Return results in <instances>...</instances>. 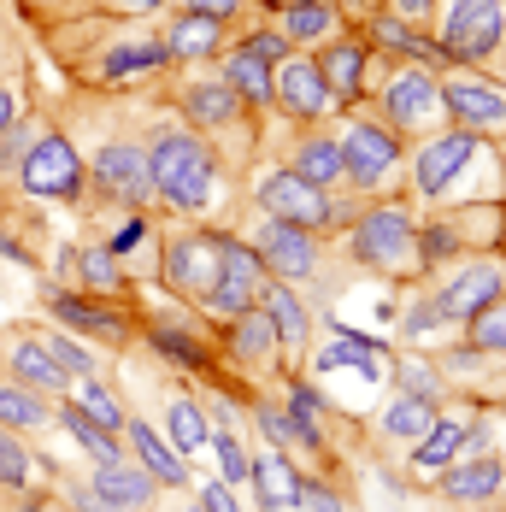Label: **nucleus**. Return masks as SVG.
<instances>
[{
	"label": "nucleus",
	"instance_id": "f257e3e1",
	"mask_svg": "<svg viewBox=\"0 0 506 512\" xmlns=\"http://www.w3.org/2000/svg\"><path fill=\"white\" fill-rule=\"evenodd\" d=\"M24 189L30 195H42V201H71L77 189H83V159L71 142H59V136H42L30 154H24Z\"/></svg>",
	"mask_w": 506,
	"mask_h": 512
},
{
	"label": "nucleus",
	"instance_id": "f03ea898",
	"mask_svg": "<svg viewBox=\"0 0 506 512\" xmlns=\"http://www.w3.org/2000/svg\"><path fill=\"white\" fill-rule=\"evenodd\" d=\"M501 48V0H454L448 30H442V53L448 59H483Z\"/></svg>",
	"mask_w": 506,
	"mask_h": 512
},
{
	"label": "nucleus",
	"instance_id": "7ed1b4c3",
	"mask_svg": "<svg viewBox=\"0 0 506 512\" xmlns=\"http://www.w3.org/2000/svg\"><path fill=\"white\" fill-rule=\"evenodd\" d=\"M218 254H224V236H177L165 248V283L177 295H206L218 277Z\"/></svg>",
	"mask_w": 506,
	"mask_h": 512
},
{
	"label": "nucleus",
	"instance_id": "20e7f679",
	"mask_svg": "<svg viewBox=\"0 0 506 512\" xmlns=\"http://www.w3.org/2000/svg\"><path fill=\"white\" fill-rule=\"evenodd\" d=\"M259 201L271 206V218H283V224H324L330 218V201H324V189L318 183H306L301 171H277V177H265V189H259Z\"/></svg>",
	"mask_w": 506,
	"mask_h": 512
},
{
	"label": "nucleus",
	"instance_id": "39448f33",
	"mask_svg": "<svg viewBox=\"0 0 506 512\" xmlns=\"http://www.w3.org/2000/svg\"><path fill=\"white\" fill-rule=\"evenodd\" d=\"M253 295H259V254L224 236V254H218V277H212L206 301H212L218 312H230V318H236L242 307H253Z\"/></svg>",
	"mask_w": 506,
	"mask_h": 512
},
{
	"label": "nucleus",
	"instance_id": "423d86ee",
	"mask_svg": "<svg viewBox=\"0 0 506 512\" xmlns=\"http://www.w3.org/2000/svg\"><path fill=\"white\" fill-rule=\"evenodd\" d=\"M395 159H401V142L389 130H377V124H354L348 142H342V171L354 177L359 189H377Z\"/></svg>",
	"mask_w": 506,
	"mask_h": 512
},
{
	"label": "nucleus",
	"instance_id": "0eeeda50",
	"mask_svg": "<svg viewBox=\"0 0 506 512\" xmlns=\"http://www.w3.org/2000/svg\"><path fill=\"white\" fill-rule=\"evenodd\" d=\"M354 254L365 259V265H383V271H395V265H401V259L412 254V224H406V212L383 206V212L359 218Z\"/></svg>",
	"mask_w": 506,
	"mask_h": 512
},
{
	"label": "nucleus",
	"instance_id": "6e6552de",
	"mask_svg": "<svg viewBox=\"0 0 506 512\" xmlns=\"http://www.w3.org/2000/svg\"><path fill=\"white\" fill-rule=\"evenodd\" d=\"M501 289H506V271L495 265V259H483V265L459 271L454 283L442 289V301H436V307H442V318H465V324H471L483 307H495V301H501Z\"/></svg>",
	"mask_w": 506,
	"mask_h": 512
},
{
	"label": "nucleus",
	"instance_id": "1a4fd4ad",
	"mask_svg": "<svg viewBox=\"0 0 506 512\" xmlns=\"http://www.w3.org/2000/svg\"><path fill=\"white\" fill-rule=\"evenodd\" d=\"M95 177H101L106 195H124V201H148V189H153L148 154H142V148H130V142H112V148H101V159H95Z\"/></svg>",
	"mask_w": 506,
	"mask_h": 512
},
{
	"label": "nucleus",
	"instance_id": "9d476101",
	"mask_svg": "<svg viewBox=\"0 0 506 512\" xmlns=\"http://www.w3.org/2000/svg\"><path fill=\"white\" fill-rule=\"evenodd\" d=\"M471 148H477V136H471V130H448V136H436V142L418 154V189H424V195H442L459 171H465Z\"/></svg>",
	"mask_w": 506,
	"mask_h": 512
},
{
	"label": "nucleus",
	"instance_id": "9b49d317",
	"mask_svg": "<svg viewBox=\"0 0 506 512\" xmlns=\"http://www.w3.org/2000/svg\"><path fill=\"white\" fill-rule=\"evenodd\" d=\"M271 95L289 106L295 118H318V112L330 106V83H324V71H318V65H306V59H289V65L271 77Z\"/></svg>",
	"mask_w": 506,
	"mask_h": 512
},
{
	"label": "nucleus",
	"instance_id": "f8f14e48",
	"mask_svg": "<svg viewBox=\"0 0 506 512\" xmlns=\"http://www.w3.org/2000/svg\"><path fill=\"white\" fill-rule=\"evenodd\" d=\"M442 106L454 112L459 124H477V130H489V124H506V95L495 83H477V77H459L442 89Z\"/></svg>",
	"mask_w": 506,
	"mask_h": 512
},
{
	"label": "nucleus",
	"instance_id": "ddd939ff",
	"mask_svg": "<svg viewBox=\"0 0 506 512\" xmlns=\"http://www.w3.org/2000/svg\"><path fill=\"white\" fill-rule=\"evenodd\" d=\"M312 236H306L301 224H283V218H271V230H265V265L277 271V277H306L312 271Z\"/></svg>",
	"mask_w": 506,
	"mask_h": 512
},
{
	"label": "nucleus",
	"instance_id": "4468645a",
	"mask_svg": "<svg viewBox=\"0 0 506 512\" xmlns=\"http://www.w3.org/2000/svg\"><path fill=\"white\" fill-rule=\"evenodd\" d=\"M506 483V465L501 460H471V465H454L448 477H442V495L459 501V507H471V501H495Z\"/></svg>",
	"mask_w": 506,
	"mask_h": 512
},
{
	"label": "nucleus",
	"instance_id": "2eb2a0df",
	"mask_svg": "<svg viewBox=\"0 0 506 512\" xmlns=\"http://www.w3.org/2000/svg\"><path fill=\"white\" fill-rule=\"evenodd\" d=\"M442 106V89L424 77V71H406L389 83V118L395 124H430V112Z\"/></svg>",
	"mask_w": 506,
	"mask_h": 512
},
{
	"label": "nucleus",
	"instance_id": "dca6fc26",
	"mask_svg": "<svg viewBox=\"0 0 506 512\" xmlns=\"http://www.w3.org/2000/svg\"><path fill=\"white\" fill-rule=\"evenodd\" d=\"M95 495H101L106 507H148L153 501V477L148 471H130V465H101L95 471Z\"/></svg>",
	"mask_w": 506,
	"mask_h": 512
},
{
	"label": "nucleus",
	"instance_id": "f3484780",
	"mask_svg": "<svg viewBox=\"0 0 506 512\" xmlns=\"http://www.w3.org/2000/svg\"><path fill=\"white\" fill-rule=\"evenodd\" d=\"M206 148L195 142V136H159L153 142V154H148V177H153V189H171L195 159H201Z\"/></svg>",
	"mask_w": 506,
	"mask_h": 512
},
{
	"label": "nucleus",
	"instance_id": "a211bd4d",
	"mask_svg": "<svg viewBox=\"0 0 506 512\" xmlns=\"http://www.w3.org/2000/svg\"><path fill=\"white\" fill-rule=\"evenodd\" d=\"M465 430H471V424H459V418L430 424V430L418 436V454H412V465H418V471H448V465H454V454L465 448Z\"/></svg>",
	"mask_w": 506,
	"mask_h": 512
},
{
	"label": "nucleus",
	"instance_id": "6ab92c4d",
	"mask_svg": "<svg viewBox=\"0 0 506 512\" xmlns=\"http://www.w3.org/2000/svg\"><path fill=\"white\" fill-rule=\"evenodd\" d=\"M12 371L24 377V389H53V395L71 383V377H65V365H59L42 342H18V348H12Z\"/></svg>",
	"mask_w": 506,
	"mask_h": 512
},
{
	"label": "nucleus",
	"instance_id": "aec40b11",
	"mask_svg": "<svg viewBox=\"0 0 506 512\" xmlns=\"http://www.w3.org/2000/svg\"><path fill=\"white\" fill-rule=\"evenodd\" d=\"M318 71H324V83H330V101H348L359 89V71H365V48H359V42H336V48L318 59Z\"/></svg>",
	"mask_w": 506,
	"mask_h": 512
},
{
	"label": "nucleus",
	"instance_id": "412c9836",
	"mask_svg": "<svg viewBox=\"0 0 506 512\" xmlns=\"http://www.w3.org/2000/svg\"><path fill=\"white\" fill-rule=\"evenodd\" d=\"M224 83H230V95H242V101H271V65L253 59L248 48H236L224 59Z\"/></svg>",
	"mask_w": 506,
	"mask_h": 512
},
{
	"label": "nucleus",
	"instance_id": "4be33fe9",
	"mask_svg": "<svg viewBox=\"0 0 506 512\" xmlns=\"http://www.w3.org/2000/svg\"><path fill=\"white\" fill-rule=\"evenodd\" d=\"M253 483H259L265 507H295V495H301V477H295V465L283 460V454H265V460L253 465Z\"/></svg>",
	"mask_w": 506,
	"mask_h": 512
},
{
	"label": "nucleus",
	"instance_id": "5701e85b",
	"mask_svg": "<svg viewBox=\"0 0 506 512\" xmlns=\"http://www.w3.org/2000/svg\"><path fill=\"white\" fill-rule=\"evenodd\" d=\"M265 318H271L277 342H289V348H301L306 342V307L283 289V283H265Z\"/></svg>",
	"mask_w": 506,
	"mask_h": 512
},
{
	"label": "nucleus",
	"instance_id": "b1692460",
	"mask_svg": "<svg viewBox=\"0 0 506 512\" xmlns=\"http://www.w3.org/2000/svg\"><path fill=\"white\" fill-rule=\"evenodd\" d=\"M130 442H136L142 465L153 471V483H183V477H189V471H183V460H177V448H171V442H159L148 424H130Z\"/></svg>",
	"mask_w": 506,
	"mask_h": 512
},
{
	"label": "nucleus",
	"instance_id": "393cba45",
	"mask_svg": "<svg viewBox=\"0 0 506 512\" xmlns=\"http://www.w3.org/2000/svg\"><path fill=\"white\" fill-rule=\"evenodd\" d=\"M318 371H365V377H383V354L371 342H359V336H342V342H330L318 354Z\"/></svg>",
	"mask_w": 506,
	"mask_h": 512
},
{
	"label": "nucleus",
	"instance_id": "a878e982",
	"mask_svg": "<svg viewBox=\"0 0 506 512\" xmlns=\"http://www.w3.org/2000/svg\"><path fill=\"white\" fill-rule=\"evenodd\" d=\"M336 30V12L324 0H295L283 6V42H312V36H330Z\"/></svg>",
	"mask_w": 506,
	"mask_h": 512
},
{
	"label": "nucleus",
	"instance_id": "bb28decb",
	"mask_svg": "<svg viewBox=\"0 0 506 512\" xmlns=\"http://www.w3.org/2000/svg\"><path fill=\"white\" fill-rule=\"evenodd\" d=\"M430 424H436V401H424V395H406V401H395V407L383 412V430L395 442H418Z\"/></svg>",
	"mask_w": 506,
	"mask_h": 512
},
{
	"label": "nucleus",
	"instance_id": "cd10ccee",
	"mask_svg": "<svg viewBox=\"0 0 506 512\" xmlns=\"http://www.w3.org/2000/svg\"><path fill=\"white\" fill-rule=\"evenodd\" d=\"M183 106H189L195 124H224V118H236L230 83H195V89H183Z\"/></svg>",
	"mask_w": 506,
	"mask_h": 512
},
{
	"label": "nucleus",
	"instance_id": "c85d7f7f",
	"mask_svg": "<svg viewBox=\"0 0 506 512\" xmlns=\"http://www.w3.org/2000/svg\"><path fill=\"white\" fill-rule=\"evenodd\" d=\"M295 171H301L306 183H318V189H324V183H336V177H342V142L312 136V142L301 148V159H295Z\"/></svg>",
	"mask_w": 506,
	"mask_h": 512
},
{
	"label": "nucleus",
	"instance_id": "c756f323",
	"mask_svg": "<svg viewBox=\"0 0 506 512\" xmlns=\"http://www.w3.org/2000/svg\"><path fill=\"white\" fill-rule=\"evenodd\" d=\"M59 424H65V430H71V436H77V442H83L101 465H118V442H112V430H101L83 407H65V412H59Z\"/></svg>",
	"mask_w": 506,
	"mask_h": 512
},
{
	"label": "nucleus",
	"instance_id": "7c9ffc66",
	"mask_svg": "<svg viewBox=\"0 0 506 512\" xmlns=\"http://www.w3.org/2000/svg\"><path fill=\"white\" fill-rule=\"evenodd\" d=\"M165 53L171 48H159V42H124V48H112L106 53V77H136V71H153V65H165Z\"/></svg>",
	"mask_w": 506,
	"mask_h": 512
},
{
	"label": "nucleus",
	"instance_id": "2f4dec72",
	"mask_svg": "<svg viewBox=\"0 0 506 512\" xmlns=\"http://www.w3.org/2000/svg\"><path fill=\"white\" fill-rule=\"evenodd\" d=\"M230 342H236V354H242V359H259L271 342H277V330H271V318H265V312L242 307V312H236V330H230Z\"/></svg>",
	"mask_w": 506,
	"mask_h": 512
},
{
	"label": "nucleus",
	"instance_id": "473e14b6",
	"mask_svg": "<svg viewBox=\"0 0 506 512\" xmlns=\"http://www.w3.org/2000/svg\"><path fill=\"white\" fill-rule=\"evenodd\" d=\"M218 48V18H201V12H189L177 30H171V53H189V59H201V53Z\"/></svg>",
	"mask_w": 506,
	"mask_h": 512
},
{
	"label": "nucleus",
	"instance_id": "72a5a7b5",
	"mask_svg": "<svg viewBox=\"0 0 506 512\" xmlns=\"http://www.w3.org/2000/svg\"><path fill=\"white\" fill-rule=\"evenodd\" d=\"M171 448H177V454L206 448V412L195 407V401H177V407H171Z\"/></svg>",
	"mask_w": 506,
	"mask_h": 512
},
{
	"label": "nucleus",
	"instance_id": "f704fd0d",
	"mask_svg": "<svg viewBox=\"0 0 506 512\" xmlns=\"http://www.w3.org/2000/svg\"><path fill=\"white\" fill-rule=\"evenodd\" d=\"M165 195H171L177 206H206V201H212V154L195 159V165H189V171H183Z\"/></svg>",
	"mask_w": 506,
	"mask_h": 512
},
{
	"label": "nucleus",
	"instance_id": "c9c22d12",
	"mask_svg": "<svg viewBox=\"0 0 506 512\" xmlns=\"http://www.w3.org/2000/svg\"><path fill=\"white\" fill-rule=\"evenodd\" d=\"M0 424H48V407L30 395V389H0Z\"/></svg>",
	"mask_w": 506,
	"mask_h": 512
},
{
	"label": "nucleus",
	"instance_id": "e433bc0d",
	"mask_svg": "<svg viewBox=\"0 0 506 512\" xmlns=\"http://www.w3.org/2000/svg\"><path fill=\"white\" fill-rule=\"evenodd\" d=\"M377 42H389V48L412 53V59H430V65H436V59H442V48H430V42H424V36H412V30H406L401 18H377Z\"/></svg>",
	"mask_w": 506,
	"mask_h": 512
},
{
	"label": "nucleus",
	"instance_id": "4c0bfd02",
	"mask_svg": "<svg viewBox=\"0 0 506 512\" xmlns=\"http://www.w3.org/2000/svg\"><path fill=\"white\" fill-rule=\"evenodd\" d=\"M471 342H477L483 354H506V307H501V301L471 318Z\"/></svg>",
	"mask_w": 506,
	"mask_h": 512
},
{
	"label": "nucleus",
	"instance_id": "58836bf2",
	"mask_svg": "<svg viewBox=\"0 0 506 512\" xmlns=\"http://www.w3.org/2000/svg\"><path fill=\"white\" fill-rule=\"evenodd\" d=\"M30 465L36 460L24 454V442L0 430V483H6V489H24V483H30Z\"/></svg>",
	"mask_w": 506,
	"mask_h": 512
},
{
	"label": "nucleus",
	"instance_id": "ea45409f",
	"mask_svg": "<svg viewBox=\"0 0 506 512\" xmlns=\"http://www.w3.org/2000/svg\"><path fill=\"white\" fill-rule=\"evenodd\" d=\"M53 312L65 318V324H83V330H118V318L101 307H89V301H71V295H53Z\"/></svg>",
	"mask_w": 506,
	"mask_h": 512
},
{
	"label": "nucleus",
	"instance_id": "a19ab883",
	"mask_svg": "<svg viewBox=\"0 0 506 512\" xmlns=\"http://www.w3.org/2000/svg\"><path fill=\"white\" fill-rule=\"evenodd\" d=\"M83 412H89V418H95L101 430H118V424H130V418L118 412V401L106 395L101 383H83Z\"/></svg>",
	"mask_w": 506,
	"mask_h": 512
},
{
	"label": "nucleus",
	"instance_id": "79ce46f5",
	"mask_svg": "<svg viewBox=\"0 0 506 512\" xmlns=\"http://www.w3.org/2000/svg\"><path fill=\"white\" fill-rule=\"evenodd\" d=\"M218 465H224V483H242V477H253V465H248V454H242V442L224 430L218 436Z\"/></svg>",
	"mask_w": 506,
	"mask_h": 512
},
{
	"label": "nucleus",
	"instance_id": "37998d69",
	"mask_svg": "<svg viewBox=\"0 0 506 512\" xmlns=\"http://www.w3.org/2000/svg\"><path fill=\"white\" fill-rule=\"evenodd\" d=\"M83 277H89V289H112L118 283V259L101 254V248H89L83 254Z\"/></svg>",
	"mask_w": 506,
	"mask_h": 512
},
{
	"label": "nucleus",
	"instance_id": "c03bdc74",
	"mask_svg": "<svg viewBox=\"0 0 506 512\" xmlns=\"http://www.w3.org/2000/svg\"><path fill=\"white\" fill-rule=\"evenodd\" d=\"M401 389H406V395L436 401V371H430V365H418V359H406V365H401Z\"/></svg>",
	"mask_w": 506,
	"mask_h": 512
},
{
	"label": "nucleus",
	"instance_id": "a18cd8bd",
	"mask_svg": "<svg viewBox=\"0 0 506 512\" xmlns=\"http://www.w3.org/2000/svg\"><path fill=\"white\" fill-rule=\"evenodd\" d=\"M153 342H159V348H165L171 359H183V365H201V348H195L189 336H177L171 324H159V330H153Z\"/></svg>",
	"mask_w": 506,
	"mask_h": 512
},
{
	"label": "nucleus",
	"instance_id": "49530a36",
	"mask_svg": "<svg viewBox=\"0 0 506 512\" xmlns=\"http://www.w3.org/2000/svg\"><path fill=\"white\" fill-rule=\"evenodd\" d=\"M259 424H265V436H271L277 448H289V442H301V430H295V418H289V412L265 407V412H259Z\"/></svg>",
	"mask_w": 506,
	"mask_h": 512
},
{
	"label": "nucleus",
	"instance_id": "de8ad7c7",
	"mask_svg": "<svg viewBox=\"0 0 506 512\" xmlns=\"http://www.w3.org/2000/svg\"><path fill=\"white\" fill-rule=\"evenodd\" d=\"M48 354L59 359V365H65V371H77V377H89V371H95V359L83 354V348H77V342H65V336H53V342H48Z\"/></svg>",
	"mask_w": 506,
	"mask_h": 512
},
{
	"label": "nucleus",
	"instance_id": "09e8293b",
	"mask_svg": "<svg viewBox=\"0 0 506 512\" xmlns=\"http://www.w3.org/2000/svg\"><path fill=\"white\" fill-rule=\"evenodd\" d=\"M295 512H342V501H336L324 483H301V495H295Z\"/></svg>",
	"mask_w": 506,
	"mask_h": 512
},
{
	"label": "nucleus",
	"instance_id": "8fccbe9b",
	"mask_svg": "<svg viewBox=\"0 0 506 512\" xmlns=\"http://www.w3.org/2000/svg\"><path fill=\"white\" fill-rule=\"evenodd\" d=\"M242 48H248L253 59H265V65H271V59H283V53H289V42H283L277 30H259V36H248Z\"/></svg>",
	"mask_w": 506,
	"mask_h": 512
},
{
	"label": "nucleus",
	"instance_id": "3c124183",
	"mask_svg": "<svg viewBox=\"0 0 506 512\" xmlns=\"http://www.w3.org/2000/svg\"><path fill=\"white\" fill-rule=\"evenodd\" d=\"M418 254H424V259H448V254H454V230H442V224H436V230H424V236H418Z\"/></svg>",
	"mask_w": 506,
	"mask_h": 512
},
{
	"label": "nucleus",
	"instance_id": "603ef678",
	"mask_svg": "<svg viewBox=\"0 0 506 512\" xmlns=\"http://www.w3.org/2000/svg\"><path fill=\"white\" fill-rule=\"evenodd\" d=\"M201 512H242V507H236V495H230L224 483H206L201 489Z\"/></svg>",
	"mask_w": 506,
	"mask_h": 512
},
{
	"label": "nucleus",
	"instance_id": "864d4df0",
	"mask_svg": "<svg viewBox=\"0 0 506 512\" xmlns=\"http://www.w3.org/2000/svg\"><path fill=\"white\" fill-rule=\"evenodd\" d=\"M442 318V307H412L406 312V336H430V324Z\"/></svg>",
	"mask_w": 506,
	"mask_h": 512
},
{
	"label": "nucleus",
	"instance_id": "5fc2aeb1",
	"mask_svg": "<svg viewBox=\"0 0 506 512\" xmlns=\"http://www.w3.org/2000/svg\"><path fill=\"white\" fill-rule=\"evenodd\" d=\"M142 236H148V224H142V218H130V224H124V230L112 236V254H130V248H136Z\"/></svg>",
	"mask_w": 506,
	"mask_h": 512
},
{
	"label": "nucleus",
	"instance_id": "6e6d98bb",
	"mask_svg": "<svg viewBox=\"0 0 506 512\" xmlns=\"http://www.w3.org/2000/svg\"><path fill=\"white\" fill-rule=\"evenodd\" d=\"M242 0H189V12H201V18H230Z\"/></svg>",
	"mask_w": 506,
	"mask_h": 512
},
{
	"label": "nucleus",
	"instance_id": "4d7b16f0",
	"mask_svg": "<svg viewBox=\"0 0 506 512\" xmlns=\"http://www.w3.org/2000/svg\"><path fill=\"white\" fill-rule=\"evenodd\" d=\"M6 130H12V95L0 89V136H6Z\"/></svg>",
	"mask_w": 506,
	"mask_h": 512
},
{
	"label": "nucleus",
	"instance_id": "13d9d810",
	"mask_svg": "<svg viewBox=\"0 0 506 512\" xmlns=\"http://www.w3.org/2000/svg\"><path fill=\"white\" fill-rule=\"evenodd\" d=\"M395 6H401L406 18H424V12H430V0H395Z\"/></svg>",
	"mask_w": 506,
	"mask_h": 512
},
{
	"label": "nucleus",
	"instance_id": "bf43d9fd",
	"mask_svg": "<svg viewBox=\"0 0 506 512\" xmlns=\"http://www.w3.org/2000/svg\"><path fill=\"white\" fill-rule=\"evenodd\" d=\"M124 12H153V6H165V0H118Z\"/></svg>",
	"mask_w": 506,
	"mask_h": 512
},
{
	"label": "nucleus",
	"instance_id": "052dcab7",
	"mask_svg": "<svg viewBox=\"0 0 506 512\" xmlns=\"http://www.w3.org/2000/svg\"><path fill=\"white\" fill-rule=\"evenodd\" d=\"M359 6H377V0H359Z\"/></svg>",
	"mask_w": 506,
	"mask_h": 512
},
{
	"label": "nucleus",
	"instance_id": "680f3d73",
	"mask_svg": "<svg viewBox=\"0 0 506 512\" xmlns=\"http://www.w3.org/2000/svg\"><path fill=\"white\" fill-rule=\"evenodd\" d=\"M277 6H295V0H277Z\"/></svg>",
	"mask_w": 506,
	"mask_h": 512
},
{
	"label": "nucleus",
	"instance_id": "e2e57ef3",
	"mask_svg": "<svg viewBox=\"0 0 506 512\" xmlns=\"http://www.w3.org/2000/svg\"><path fill=\"white\" fill-rule=\"evenodd\" d=\"M30 512H42V507H30Z\"/></svg>",
	"mask_w": 506,
	"mask_h": 512
},
{
	"label": "nucleus",
	"instance_id": "0e129e2a",
	"mask_svg": "<svg viewBox=\"0 0 506 512\" xmlns=\"http://www.w3.org/2000/svg\"><path fill=\"white\" fill-rule=\"evenodd\" d=\"M189 512H201V507H189Z\"/></svg>",
	"mask_w": 506,
	"mask_h": 512
}]
</instances>
